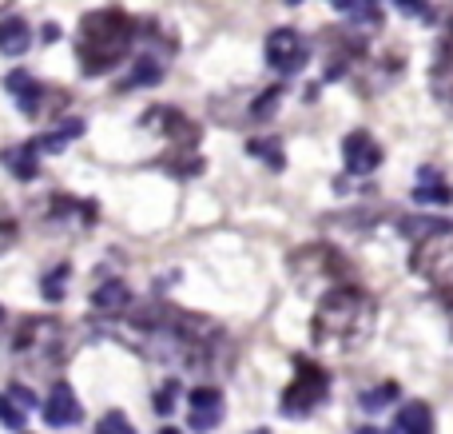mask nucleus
Masks as SVG:
<instances>
[{"label":"nucleus","mask_w":453,"mask_h":434,"mask_svg":"<svg viewBox=\"0 0 453 434\" xmlns=\"http://www.w3.org/2000/svg\"><path fill=\"white\" fill-rule=\"evenodd\" d=\"M374 299L362 287H330L311 319V339L319 351H354L370 339Z\"/></svg>","instance_id":"1"},{"label":"nucleus","mask_w":453,"mask_h":434,"mask_svg":"<svg viewBox=\"0 0 453 434\" xmlns=\"http://www.w3.org/2000/svg\"><path fill=\"white\" fill-rule=\"evenodd\" d=\"M140 24L119 8H96L80 20L76 28V60L88 76H104L116 64H124V56L132 52V40Z\"/></svg>","instance_id":"2"},{"label":"nucleus","mask_w":453,"mask_h":434,"mask_svg":"<svg viewBox=\"0 0 453 434\" xmlns=\"http://www.w3.org/2000/svg\"><path fill=\"white\" fill-rule=\"evenodd\" d=\"M330 395V371L319 367L314 359H295V383L282 391V415L287 419H306L319 411Z\"/></svg>","instance_id":"3"},{"label":"nucleus","mask_w":453,"mask_h":434,"mask_svg":"<svg viewBox=\"0 0 453 434\" xmlns=\"http://www.w3.org/2000/svg\"><path fill=\"white\" fill-rule=\"evenodd\" d=\"M410 267L430 287H438L441 295H453V231L418 239L414 255H410Z\"/></svg>","instance_id":"4"},{"label":"nucleus","mask_w":453,"mask_h":434,"mask_svg":"<svg viewBox=\"0 0 453 434\" xmlns=\"http://www.w3.org/2000/svg\"><path fill=\"white\" fill-rule=\"evenodd\" d=\"M12 351L28 363H60L64 355V323L60 319H24L12 339Z\"/></svg>","instance_id":"5"},{"label":"nucleus","mask_w":453,"mask_h":434,"mask_svg":"<svg viewBox=\"0 0 453 434\" xmlns=\"http://www.w3.org/2000/svg\"><path fill=\"white\" fill-rule=\"evenodd\" d=\"M306 60H311V48H306V40L298 36L295 28H274L271 36H266V64H271L279 76L303 72Z\"/></svg>","instance_id":"6"},{"label":"nucleus","mask_w":453,"mask_h":434,"mask_svg":"<svg viewBox=\"0 0 453 434\" xmlns=\"http://www.w3.org/2000/svg\"><path fill=\"white\" fill-rule=\"evenodd\" d=\"M188 399H191L188 427L199 430V434H211V430L223 422V415H226V403H223L219 387H196Z\"/></svg>","instance_id":"7"},{"label":"nucleus","mask_w":453,"mask_h":434,"mask_svg":"<svg viewBox=\"0 0 453 434\" xmlns=\"http://www.w3.org/2000/svg\"><path fill=\"white\" fill-rule=\"evenodd\" d=\"M342 159H346V172L350 175H370L382 164V143L370 132H350L342 140Z\"/></svg>","instance_id":"8"},{"label":"nucleus","mask_w":453,"mask_h":434,"mask_svg":"<svg viewBox=\"0 0 453 434\" xmlns=\"http://www.w3.org/2000/svg\"><path fill=\"white\" fill-rule=\"evenodd\" d=\"M84 419V407H80V399L72 395L68 383H56L52 391H48L44 399V422L48 427H76V422Z\"/></svg>","instance_id":"9"},{"label":"nucleus","mask_w":453,"mask_h":434,"mask_svg":"<svg viewBox=\"0 0 453 434\" xmlns=\"http://www.w3.org/2000/svg\"><path fill=\"white\" fill-rule=\"evenodd\" d=\"M4 88L16 96V104H20V112L28 120H36L40 112H44L48 92H44V84H36V80H32V72H8Z\"/></svg>","instance_id":"10"},{"label":"nucleus","mask_w":453,"mask_h":434,"mask_svg":"<svg viewBox=\"0 0 453 434\" xmlns=\"http://www.w3.org/2000/svg\"><path fill=\"white\" fill-rule=\"evenodd\" d=\"M430 88L446 108H453V28L446 32L438 48V60H434V72H430Z\"/></svg>","instance_id":"11"},{"label":"nucleus","mask_w":453,"mask_h":434,"mask_svg":"<svg viewBox=\"0 0 453 434\" xmlns=\"http://www.w3.org/2000/svg\"><path fill=\"white\" fill-rule=\"evenodd\" d=\"M32 407H36L32 391H28V387H16V383H12V387H8L4 395H0V422H4L8 430H20Z\"/></svg>","instance_id":"12"},{"label":"nucleus","mask_w":453,"mask_h":434,"mask_svg":"<svg viewBox=\"0 0 453 434\" xmlns=\"http://www.w3.org/2000/svg\"><path fill=\"white\" fill-rule=\"evenodd\" d=\"M414 204H453V188L441 180L438 167H422L418 172V188H414Z\"/></svg>","instance_id":"13"},{"label":"nucleus","mask_w":453,"mask_h":434,"mask_svg":"<svg viewBox=\"0 0 453 434\" xmlns=\"http://www.w3.org/2000/svg\"><path fill=\"white\" fill-rule=\"evenodd\" d=\"M32 48V28L24 16H4L0 20V52L4 56H24Z\"/></svg>","instance_id":"14"},{"label":"nucleus","mask_w":453,"mask_h":434,"mask_svg":"<svg viewBox=\"0 0 453 434\" xmlns=\"http://www.w3.org/2000/svg\"><path fill=\"white\" fill-rule=\"evenodd\" d=\"M92 307L100 311V315H124L127 307H132V291H127L124 279H111V283L96 287L92 295Z\"/></svg>","instance_id":"15"},{"label":"nucleus","mask_w":453,"mask_h":434,"mask_svg":"<svg viewBox=\"0 0 453 434\" xmlns=\"http://www.w3.org/2000/svg\"><path fill=\"white\" fill-rule=\"evenodd\" d=\"M390 434H434V411L426 403H406L394 419Z\"/></svg>","instance_id":"16"},{"label":"nucleus","mask_w":453,"mask_h":434,"mask_svg":"<svg viewBox=\"0 0 453 434\" xmlns=\"http://www.w3.org/2000/svg\"><path fill=\"white\" fill-rule=\"evenodd\" d=\"M0 159H4V167L16 175V180H36V175H40V151L32 148V143H20V148H8Z\"/></svg>","instance_id":"17"},{"label":"nucleus","mask_w":453,"mask_h":434,"mask_svg":"<svg viewBox=\"0 0 453 434\" xmlns=\"http://www.w3.org/2000/svg\"><path fill=\"white\" fill-rule=\"evenodd\" d=\"M80 132H84V120H68L64 128H56V132H48V136H40V140H32V148H36V151H64L72 136H80Z\"/></svg>","instance_id":"18"},{"label":"nucleus","mask_w":453,"mask_h":434,"mask_svg":"<svg viewBox=\"0 0 453 434\" xmlns=\"http://www.w3.org/2000/svg\"><path fill=\"white\" fill-rule=\"evenodd\" d=\"M398 228L406 231V236L426 239V236H438V231H453V223L449 220H434V215H410V220H398Z\"/></svg>","instance_id":"19"},{"label":"nucleus","mask_w":453,"mask_h":434,"mask_svg":"<svg viewBox=\"0 0 453 434\" xmlns=\"http://www.w3.org/2000/svg\"><path fill=\"white\" fill-rule=\"evenodd\" d=\"M247 148H250V156H258L266 167H271V172H282V167H287V156H282V143L279 140H266V136H258V140H250Z\"/></svg>","instance_id":"20"},{"label":"nucleus","mask_w":453,"mask_h":434,"mask_svg":"<svg viewBox=\"0 0 453 434\" xmlns=\"http://www.w3.org/2000/svg\"><path fill=\"white\" fill-rule=\"evenodd\" d=\"M350 20L358 24V28H370V32H378L382 28V8H378V0H350Z\"/></svg>","instance_id":"21"},{"label":"nucleus","mask_w":453,"mask_h":434,"mask_svg":"<svg viewBox=\"0 0 453 434\" xmlns=\"http://www.w3.org/2000/svg\"><path fill=\"white\" fill-rule=\"evenodd\" d=\"M398 383H382V387H374V391H366V395L358 399L362 403V411L366 415H374V411H382V407H390V403H398Z\"/></svg>","instance_id":"22"},{"label":"nucleus","mask_w":453,"mask_h":434,"mask_svg":"<svg viewBox=\"0 0 453 434\" xmlns=\"http://www.w3.org/2000/svg\"><path fill=\"white\" fill-rule=\"evenodd\" d=\"M159 80H164V68H159L151 56H143V60L132 68V76L124 80V88H143V84L151 88V84H159Z\"/></svg>","instance_id":"23"},{"label":"nucleus","mask_w":453,"mask_h":434,"mask_svg":"<svg viewBox=\"0 0 453 434\" xmlns=\"http://www.w3.org/2000/svg\"><path fill=\"white\" fill-rule=\"evenodd\" d=\"M68 275H72L68 263H60V267H52V271L44 275V283H40V287H44V299H48V303H60V299H64V287H68Z\"/></svg>","instance_id":"24"},{"label":"nucleus","mask_w":453,"mask_h":434,"mask_svg":"<svg viewBox=\"0 0 453 434\" xmlns=\"http://www.w3.org/2000/svg\"><path fill=\"white\" fill-rule=\"evenodd\" d=\"M180 395H183L180 379H167L164 387L156 391V411H159V415H172V411H175V399H180Z\"/></svg>","instance_id":"25"},{"label":"nucleus","mask_w":453,"mask_h":434,"mask_svg":"<svg viewBox=\"0 0 453 434\" xmlns=\"http://www.w3.org/2000/svg\"><path fill=\"white\" fill-rule=\"evenodd\" d=\"M96 434H135V427L127 422L124 411H108V415L100 419V427H96Z\"/></svg>","instance_id":"26"},{"label":"nucleus","mask_w":453,"mask_h":434,"mask_svg":"<svg viewBox=\"0 0 453 434\" xmlns=\"http://www.w3.org/2000/svg\"><path fill=\"white\" fill-rule=\"evenodd\" d=\"M279 100H282V84H274L271 92H263V96H258V100H255V108H250V116H255V120H266V116H271V112H274V104H279Z\"/></svg>","instance_id":"27"},{"label":"nucleus","mask_w":453,"mask_h":434,"mask_svg":"<svg viewBox=\"0 0 453 434\" xmlns=\"http://www.w3.org/2000/svg\"><path fill=\"white\" fill-rule=\"evenodd\" d=\"M402 12H418L422 20H434V8H426V0H394Z\"/></svg>","instance_id":"28"},{"label":"nucleus","mask_w":453,"mask_h":434,"mask_svg":"<svg viewBox=\"0 0 453 434\" xmlns=\"http://www.w3.org/2000/svg\"><path fill=\"white\" fill-rule=\"evenodd\" d=\"M12 239H16V223L8 220V215H0V252H4V247H12Z\"/></svg>","instance_id":"29"},{"label":"nucleus","mask_w":453,"mask_h":434,"mask_svg":"<svg viewBox=\"0 0 453 434\" xmlns=\"http://www.w3.org/2000/svg\"><path fill=\"white\" fill-rule=\"evenodd\" d=\"M330 4H334L338 12H346V8H350V0H330Z\"/></svg>","instance_id":"30"},{"label":"nucleus","mask_w":453,"mask_h":434,"mask_svg":"<svg viewBox=\"0 0 453 434\" xmlns=\"http://www.w3.org/2000/svg\"><path fill=\"white\" fill-rule=\"evenodd\" d=\"M358 434H378V430H374V427H362V430H358Z\"/></svg>","instance_id":"31"},{"label":"nucleus","mask_w":453,"mask_h":434,"mask_svg":"<svg viewBox=\"0 0 453 434\" xmlns=\"http://www.w3.org/2000/svg\"><path fill=\"white\" fill-rule=\"evenodd\" d=\"M159 434H180V430H175V427H164V430H159Z\"/></svg>","instance_id":"32"},{"label":"nucleus","mask_w":453,"mask_h":434,"mask_svg":"<svg viewBox=\"0 0 453 434\" xmlns=\"http://www.w3.org/2000/svg\"><path fill=\"white\" fill-rule=\"evenodd\" d=\"M8 4H12V0H0V12H4V8H8Z\"/></svg>","instance_id":"33"},{"label":"nucleus","mask_w":453,"mask_h":434,"mask_svg":"<svg viewBox=\"0 0 453 434\" xmlns=\"http://www.w3.org/2000/svg\"><path fill=\"white\" fill-rule=\"evenodd\" d=\"M287 4H303V0H287Z\"/></svg>","instance_id":"34"},{"label":"nucleus","mask_w":453,"mask_h":434,"mask_svg":"<svg viewBox=\"0 0 453 434\" xmlns=\"http://www.w3.org/2000/svg\"><path fill=\"white\" fill-rule=\"evenodd\" d=\"M0 319H4V311H0Z\"/></svg>","instance_id":"35"}]
</instances>
